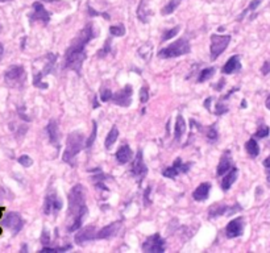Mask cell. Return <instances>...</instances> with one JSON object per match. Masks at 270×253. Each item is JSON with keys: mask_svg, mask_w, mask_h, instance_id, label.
Instances as JSON below:
<instances>
[{"mask_svg": "<svg viewBox=\"0 0 270 253\" xmlns=\"http://www.w3.org/2000/svg\"><path fill=\"white\" fill-rule=\"evenodd\" d=\"M228 112V107L227 106H224V104L221 103H217L216 104V115H223V114H227Z\"/></svg>", "mask_w": 270, "mask_h": 253, "instance_id": "43", "label": "cell"}, {"mask_svg": "<svg viewBox=\"0 0 270 253\" xmlns=\"http://www.w3.org/2000/svg\"><path fill=\"white\" fill-rule=\"evenodd\" d=\"M237 210H241V207L238 206V204H235V206L232 207L223 206V204H213L208 210V216L216 217L219 215H232L237 212Z\"/></svg>", "mask_w": 270, "mask_h": 253, "instance_id": "16", "label": "cell"}, {"mask_svg": "<svg viewBox=\"0 0 270 253\" xmlns=\"http://www.w3.org/2000/svg\"><path fill=\"white\" fill-rule=\"evenodd\" d=\"M118 137H119V129L116 128V127H112V128H111V131H110V133H108V135H107V137H106V144H104V145H106L107 149H110L111 146H112L115 143H116Z\"/></svg>", "mask_w": 270, "mask_h": 253, "instance_id": "27", "label": "cell"}, {"mask_svg": "<svg viewBox=\"0 0 270 253\" xmlns=\"http://www.w3.org/2000/svg\"><path fill=\"white\" fill-rule=\"evenodd\" d=\"M263 166H265V170H266L267 175H269V182H270V156L263 160Z\"/></svg>", "mask_w": 270, "mask_h": 253, "instance_id": "45", "label": "cell"}, {"mask_svg": "<svg viewBox=\"0 0 270 253\" xmlns=\"http://www.w3.org/2000/svg\"><path fill=\"white\" fill-rule=\"evenodd\" d=\"M178 174H179V173H178V170L174 168V166L166 168L164 171H162V175L166 177V178H175Z\"/></svg>", "mask_w": 270, "mask_h": 253, "instance_id": "36", "label": "cell"}, {"mask_svg": "<svg viewBox=\"0 0 270 253\" xmlns=\"http://www.w3.org/2000/svg\"><path fill=\"white\" fill-rule=\"evenodd\" d=\"M185 131H186L185 119L182 118L181 115H178L177 120H175V128H174V136H175V140H177V141H179V140H181V137L183 136Z\"/></svg>", "mask_w": 270, "mask_h": 253, "instance_id": "24", "label": "cell"}, {"mask_svg": "<svg viewBox=\"0 0 270 253\" xmlns=\"http://www.w3.org/2000/svg\"><path fill=\"white\" fill-rule=\"evenodd\" d=\"M245 150L246 153L249 154V156L252 157V158H254V157H257L259 154V146L258 144H257L256 139H250L246 141L245 144Z\"/></svg>", "mask_w": 270, "mask_h": 253, "instance_id": "25", "label": "cell"}, {"mask_svg": "<svg viewBox=\"0 0 270 253\" xmlns=\"http://www.w3.org/2000/svg\"><path fill=\"white\" fill-rule=\"evenodd\" d=\"M148 99H149V93H148V87H142L141 90H140V102H141L142 104L146 103L148 102Z\"/></svg>", "mask_w": 270, "mask_h": 253, "instance_id": "41", "label": "cell"}, {"mask_svg": "<svg viewBox=\"0 0 270 253\" xmlns=\"http://www.w3.org/2000/svg\"><path fill=\"white\" fill-rule=\"evenodd\" d=\"M166 249V241L158 233L149 236L142 242V250L146 253H162Z\"/></svg>", "mask_w": 270, "mask_h": 253, "instance_id": "7", "label": "cell"}, {"mask_svg": "<svg viewBox=\"0 0 270 253\" xmlns=\"http://www.w3.org/2000/svg\"><path fill=\"white\" fill-rule=\"evenodd\" d=\"M173 166L177 169L178 173H187V171L190 170V166H191V164H182L181 158H177V160L174 161Z\"/></svg>", "mask_w": 270, "mask_h": 253, "instance_id": "31", "label": "cell"}, {"mask_svg": "<svg viewBox=\"0 0 270 253\" xmlns=\"http://www.w3.org/2000/svg\"><path fill=\"white\" fill-rule=\"evenodd\" d=\"M213 74H215V68L204 69V70H202V72H200V74L198 75V82L199 83L206 82V81H208L210 78H212Z\"/></svg>", "mask_w": 270, "mask_h": 253, "instance_id": "29", "label": "cell"}, {"mask_svg": "<svg viewBox=\"0 0 270 253\" xmlns=\"http://www.w3.org/2000/svg\"><path fill=\"white\" fill-rule=\"evenodd\" d=\"M111 98H112V91L108 89H102V91H100V100L102 102H108V100H111Z\"/></svg>", "mask_w": 270, "mask_h": 253, "instance_id": "40", "label": "cell"}, {"mask_svg": "<svg viewBox=\"0 0 270 253\" xmlns=\"http://www.w3.org/2000/svg\"><path fill=\"white\" fill-rule=\"evenodd\" d=\"M110 32L112 36L115 37H121L125 35V28L124 25H112L110 28Z\"/></svg>", "mask_w": 270, "mask_h": 253, "instance_id": "33", "label": "cell"}, {"mask_svg": "<svg viewBox=\"0 0 270 253\" xmlns=\"http://www.w3.org/2000/svg\"><path fill=\"white\" fill-rule=\"evenodd\" d=\"M95 139H96V121H93V132H91V136H90L89 140H87V143H86V148H87V149L93 146Z\"/></svg>", "mask_w": 270, "mask_h": 253, "instance_id": "37", "label": "cell"}, {"mask_svg": "<svg viewBox=\"0 0 270 253\" xmlns=\"http://www.w3.org/2000/svg\"><path fill=\"white\" fill-rule=\"evenodd\" d=\"M47 131L50 143L54 144V145H58V141H60V128H58L57 121L50 120L47 127Z\"/></svg>", "mask_w": 270, "mask_h": 253, "instance_id": "20", "label": "cell"}, {"mask_svg": "<svg viewBox=\"0 0 270 253\" xmlns=\"http://www.w3.org/2000/svg\"><path fill=\"white\" fill-rule=\"evenodd\" d=\"M3 224L7 228L11 229L14 233H19L23 229V227H24V220H23V217L18 212H10L7 216L4 217Z\"/></svg>", "mask_w": 270, "mask_h": 253, "instance_id": "13", "label": "cell"}, {"mask_svg": "<svg viewBox=\"0 0 270 253\" xmlns=\"http://www.w3.org/2000/svg\"><path fill=\"white\" fill-rule=\"evenodd\" d=\"M2 214H3V208H0V217H2Z\"/></svg>", "mask_w": 270, "mask_h": 253, "instance_id": "53", "label": "cell"}, {"mask_svg": "<svg viewBox=\"0 0 270 253\" xmlns=\"http://www.w3.org/2000/svg\"><path fill=\"white\" fill-rule=\"evenodd\" d=\"M231 43V36L229 35H212L211 36V60L215 61L219 58V56L223 54V52L228 48Z\"/></svg>", "mask_w": 270, "mask_h": 253, "instance_id": "6", "label": "cell"}, {"mask_svg": "<svg viewBox=\"0 0 270 253\" xmlns=\"http://www.w3.org/2000/svg\"><path fill=\"white\" fill-rule=\"evenodd\" d=\"M4 2H10V0H0V3H4Z\"/></svg>", "mask_w": 270, "mask_h": 253, "instance_id": "54", "label": "cell"}, {"mask_svg": "<svg viewBox=\"0 0 270 253\" xmlns=\"http://www.w3.org/2000/svg\"><path fill=\"white\" fill-rule=\"evenodd\" d=\"M121 229V221H114L111 224L106 225L104 228L100 229L99 232H96V239H111V237H115L118 235Z\"/></svg>", "mask_w": 270, "mask_h": 253, "instance_id": "15", "label": "cell"}, {"mask_svg": "<svg viewBox=\"0 0 270 253\" xmlns=\"http://www.w3.org/2000/svg\"><path fill=\"white\" fill-rule=\"evenodd\" d=\"M18 161H19V164L22 165V166H24V168H29V166H32V164H33L32 158H31L29 156H27V154L19 157Z\"/></svg>", "mask_w": 270, "mask_h": 253, "instance_id": "35", "label": "cell"}, {"mask_svg": "<svg viewBox=\"0 0 270 253\" xmlns=\"http://www.w3.org/2000/svg\"><path fill=\"white\" fill-rule=\"evenodd\" d=\"M111 100L114 102L116 106H120V107H128L132 103V87L129 85H127L124 89L119 90L118 93L112 94V98Z\"/></svg>", "mask_w": 270, "mask_h": 253, "instance_id": "8", "label": "cell"}, {"mask_svg": "<svg viewBox=\"0 0 270 253\" xmlns=\"http://www.w3.org/2000/svg\"><path fill=\"white\" fill-rule=\"evenodd\" d=\"M237 168H231V170L228 171V174L221 179V189H223V191H228V190L231 189V186L233 185L236 179H237Z\"/></svg>", "mask_w": 270, "mask_h": 253, "instance_id": "21", "label": "cell"}, {"mask_svg": "<svg viewBox=\"0 0 270 253\" xmlns=\"http://www.w3.org/2000/svg\"><path fill=\"white\" fill-rule=\"evenodd\" d=\"M111 52H112V50H111V43H110V40H107L104 48H102V49H100L99 52H98V56H99L100 58L106 57L107 54L111 53Z\"/></svg>", "mask_w": 270, "mask_h": 253, "instance_id": "39", "label": "cell"}, {"mask_svg": "<svg viewBox=\"0 0 270 253\" xmlns=\"http://www.w3.org/2000/svg\"><path fill=\"white\" fill-rule=\"evenodd\" d=\"M231 168H232L231 152H229V150H227V152H225V153L221 156L220 162H219V165H217L216 175L217 177H221V175H224L225 173H228V171L231 170Z\"/></svg>", "mask_w": 270, "mask_h": 253, "instance_id": "17", "label": "cell"}, {"mask_svg": "<svg viewBox=\"0 0 270 253\" xmlns=\"http://www.w3.org/2000/svg\"><path fill=\"white\" fill-rule=\"evenodd\" d=\"M210 103H211V98H208V99L204 102V107L206 108H210Z\"/></svg>", "mask_w": 270, "mask_h": 253, "instance_id": "49", "label": "cell"}, {"mask_svg": "<svg viewBox=\"0 0 270 253\" xmlns=\"http://www.w3.org/2000/svg\"><path fill=\"white\" fill-rule=\"evenodd\" d=\"M87 10H89V14L91 15V16H103V18H106L107 20H110V15L108 14H104V12H96L95 10H93L90 6H87Z\"/></svg>", "mask_w": 270, "mask_h": 253, "instance_id": "42", "label": "cell"}, {"mask_svg": "<svg viewBox=\"0 0 270 253\" xmlns=\"http://www.w3.org/2000/svg\"><path fill=\"white\" fill-rule=\"evenodd\" d=\"M270 133V128L267 127V125H259L258 129H257V132L254 133V136L253 137H257V139H265V137H267Z\"/></svg>", "mask_w": 270, "mask_h": 253, "instance_id": "32", "label": "cell"}, {"mask_svg": "<svg viewBox=\"0 0 270 253\" xmlns=\"http://www.w3.org/2000/svg\"><path fill=\"white\" fill-rule=\"evenodd\" d=\"M223 87H224V81H223V79H221V81L219 83H216V86H213V89L219 90V91H220V90L223 89Z\"/></svg>", "mask_w": 270, "mask_h": 253, "instance_id": "48", "label": "cell"}, {"mask_svg": "<svg viewBox=\"0 0 270 253\" xmlns=\"http://www.w3.org/2000/svg\"><path fill=\"white\" fill-rule=\"evenodd\" d=\"M41 241H43V244H49V241H50V236H49V233H48L47 229H44V232H43V237H41Z\"/></svg>", "mask_w": 270, "mask_h": 253, "instance_id": "47", "label": "cell"}, {"mask_svg": "<svg viewBox=\"0 0 270 253\" xmlns=\"http://www.w3.org/2000/svg\"><path fill=\"white\" fill-rule=\"evenodd\" d=\"M190 50H191V47H190V43H188L187 40L179 39L175 43L171 44V45H169V47L161 49L158 52V57L162 58V60L181 57V56L190 53Z\"/></svg>", "mask_w": 270, "mask_h": 253, "instance_id": "4", "label": "cell"}, {"mask_svg": "<svg viewBox=\"0 0 270 253\" xmlns=\"http://www.w3.org/2000/svg\"><path fill=\"white\" fill-rule=\"evenodd\" d=\"M181 2L182 0H170V2H169V3H167L166 6L162 8V12H161V14L164 15V16L171 15L173 12L175 11V10H177V7L179 6V4H181Z\"/></svg>", "mask_w": 270, "mask_h": 253, "instance_id": "28", "label": "cell"}, {"mask_svg": "<svg viewBox=\"0 0 270 253\" xmlns=\"http://www.w3.org/2000/svg\"><path fill=\"white\" fill-rule=\"evenodd\" d=\"M149 194H150V187H148V189L145 190V194H144V204H145V206H149L150 204Z\"/></svg>", "mask_w": 270, "mask_h": 253, "instance_id": "46", "label": "cell"}, {"mask_svg": "<svg viewBox=\"0 0 270 253\" xmlns=\"http://www.w3.org/2000/svg\"><path fill=\"white\" fill-rule=\"evenodd\" d=\"M262 2L263 0H252V2H250V4L248 6V8H246V10H244V12H242V14L238 16V20H242V19L245 18V15L248 14V12H253L254 10H257L259 4L262 3Z\"/></svg>", "mask_w": 270, "mask_h": 253, "instance_id": "30", "label": "cell"}, {"mask_svg": "<svg viewBox=\"0 0 270 253\" xmlns=\"http://www.w3.org/2000/svg\"><path fill=\"white\" fill-rule=\"evenodd\" d=\"M179 29H181V27H174V28L169 29V31H166V32L164 33V36H162V43H165V41H167V40L173 39V37H175L178 35V32H179Z\"/></svg>", "mask_w": 270, "mask_h": 253, "instance_id": "34", "label": "cell"}, {"mask_svg": "<svg viewBox=\"0 0 270 253\" xmlns=\"http://www.w3.org/2000/svg\"><path fill=\"white\" fill-rule=\"evenodd\" d=\"M87 215L86 207V193L82 185H75L69 194V216L73 217V224L69 227V232L81 228L83 217Z\"/></svg>", "mask_w": 270, "mask_h": 253, "instance_id": "2", "label": "cell"}, {"mask_svg": "<svg viewBox=\"0 0 270 253\" xmlns=\"http://www.w3.org/2000/svg\"><path fill=\"white\" fill-rule=\"evenodd\" d=\"M210 190H211V183L210 182H204L202 185H199L194 190V193H192V198L198 202H203V200H206L210 195Z\"/></svg>", "mask_w": 270, "mask_h": 253, "instance_id": "18", "label": "cell"}, {"mask_svg": "<svg viewBox=\"0 0 270 253\" xmlns=\"http://www.w3.org/2000/svg\"><path fill=\"white\" fill-rule=\"evenodd\" d=\"M61 208H62V200L58 198L56 191L48 194L45 198V204H44V212L47 215L57 214L58 211H61Z\"/></svg>", "mask_w": 270, "mask_h": 253, "instance_id": "11", "label": "cell"}, {"mask_svg": "<svg viewBox=\"0 0 270 253\" xmlns=\"http://www.w3.org/2000/svg\"><path fill=\"white\" fill-rule=\"evenodd\" d=\"M0 32H2V25H0Z\"/></svg>", "mask_w": 270, "mask_h": 253, "instance_id": "55", "label": "cell"}, {"mask_svg": "<svg viewBox=\"0 0 270 253\" xmlns=\"http://www.w3.org/2000/svg\"><path fill=\"white\" fill-rule=\"evenodd\" d=\"M261 73H262L263 75L270 74V61H266V62L262 65V68H261Z\"/></svg>", "mask_w": 270, "mask_h": 253, "instance_id": "44", "label": "cell"}, {"mask_svg": "<svg viewBox=\"0 0 270 253\" xmlns=\"http://www.w3.org/2000/svg\"><path fill=\"white\" fill-rule=\"evenodd\" d=\"M139 56L142 58V60L145 61V62H149L150 58L153 56V47L152 44L145 43L142 45L141 48L139 49Z\"/></svg>", "mask_w": 270, "mask_h": 253, "instance_id": "26", "label": "cell"}, {"mask_svg": "<svg viewBox=\"0 0 270 253\" xmlns=\"http://www.w3.org/2000/svg\"><path fill=\"white\" fill-rule=\"evenodd\" d=\"M116 160H118L119 164L124 165V164H128L129 161L132 160V150L131 148H129V145H121L120 148H119L118 153H116Z\"/></svg>", "mask_w": 270, "mask_h": 253, "instance_id": "22", "label": "cell"}, {"mask_svg": "<svg viewBox=\"0 0 270 253\" xmlns=\"http://www.w3.org/2000/svg\"><path fill=\"white\" fill-rule=\"evenodd\" d=\"M150 15H152V12H150L148 0H141L139 8H137V18H139L142 23H149Z\"/></svg>", "mask_w": 270, "mask_h": 253, "instance_id": "23", "label": "cell"}, {"mask_svg": "<svg viewBox=\"0 0 270 253\" xmlns=\"http://www.w3.org/2000/svg\"><path fill=\"white\" fill-rule=\"evenodd\" d=\"M241 107H242V108H245V107H246V102H245V100H242V103H241Z\"/></svg>", "mask_w": 270, "mask_h": 253, "instance_id": "52", "label": "cell"}, {"mask_svg": "<svg viewBox=\"0 0 270 253\" xmlns=\"http://www.w3.org/2000/svg\"><path fill=\"white\" fill-rule=\"evenodd\" d=\"M96 36L94 32L93 25H87L85 29L81 31L78 37H75L71 41V45L66 50L65 56V68L70 69L77 72V74H81L82 64L86 60V45L89 44L90 40H93Z\"/></svg>", "mask_w": 270, "mask_h": 253, "instance_id": "1", "label": "cell"}, {"mask_svg": "<svg viewBox=\"0 0 270 253\" xmlns=\"http://www.w3.org/2000/svg\"><path fill=\"white\" fill-rule=\"evenodd\" d=\"M96 239V228L95 225H87L85 228L79 229V232H77V235L74 237V241L78 244V245H82L87 241H93Z\"/></svg>", "mask_w": 270, "mask_h": 253, "instance_id": "14", "label": "cell"}, {"mask_svg": "<svg viewBox=\"0 0 270 253\" xmlns=\"http://www.w3.org/2000/svg\"><path fill=\"white\" fill-rule=\"evenodd\" d=\"M0 233H2V229H0Z\"/></svg>", "mask_w": 270, "mask_h": 253, "instance_id": "56", "label": "cell"}, {"mask_svg": "<svg viewBox=\"0 0 270 253\" xmlns=\"http://www.w3.org/2000/svg\"><path fill=\"white\" fill-rule=\"evenodd\" d=\"M265 106H266L267 110H270V95L266 98V102H265Z\"/></svg>", "mask_w": 270, "mask_h": 253, "instance_id": "50", "label": "cell"}, {"mask_svg": "<svg viewBox=\"0 0 270 253\" xmlns=\"http://www.w3.org/2000/svg\"><path fill=\"white\" fill-rule=\"evenodd\" d=\"M85 145V136L79 131H74L68 136V141H66V149L62 156V160L69 165H74L75 156L83 149Z\"/></svg>", "mask_w": 270, "mask_h": 253, "instance_id": "3", "label": "cell"}, {"mask_svg": "<svg viewBox=\"0 0 270 253\" xmlns=\"http://www.w3.org/2000/svg\"><path fill=\"white\" fill-rule=\"evenodd\" d=\"M131 173L139 182H141L142 179H144V177L148 174V168H146V165L144 164V158H142L141 150H139L137 154H136L135 161H133V164H132Z\"/></svg>", "mask_w": 270, "mask_h": 253, "instance_id": "9", "label": "cell"}, {"mask_svg": "<svg viewBox=\"0 0 270 253\" xmlns=\"http://www.w3.org/2000/svg\"><path fill=\"white\" fill-rule=\"evenodd\" d=\"M31 22H41L44 25H48L50 22L49 12L44 8V6L40 2L33 3V12L29 15Z\"/></svg>", "mask_w": 270, "mask_h": 253, "instance_id": "12", "label": "cell"}, {"mask_svg": "<svg viewBox=\"0 0 270 253\" xmlns=\"http://www.w3.org/2000/svg\"><path fill=\"white\" fill-rule=\"evenodd\" d=\"M25 79H27V74H25L24 68L19 65L10 66L4 73V81L10 87H14V89H22L25 83Z\"/></svg>", "mask_w": 270, "mask_h": 253, "instance_id": "5", "label": "cell"}, {"mask_svg": "<svg viewBox=\"0 0 270 253\" xmlns=\"http://www.w3.org/2000/svg\"><path fill=\"white\" fill-rule=\"evenodd\" d=\"M244 225H245V221H244V217L241 216L229 221L225 227V235L228 239H235V237L241 236L244 232Z\"/></svg>", "mask_w": 270, "mask_h": 253, "instance_id": "10", "label": "cell"}, {"mask_svg": "<svg viewBox=\"0 0 270 253\" xmlns=\"http://www.w3.org/2000/svg\"><path fill=\"white\" fill-rule=\"evenodd\" d=\"M3 54H4V48H3V45H0V60H2V57H3Z\"/></svg>", "mask_w": 270, "mask_h": 253, "instance_id": "51", "label": "cell"}, {"mask_svg": "<svg viewBox=\"0 0 270 253\" xmlns=\"http://www.w3.org/2000/svg\"><path fill=\"white\" fill-rule=\"evenodd\" d=\"M217 137H219V135H217V131L215 127H210L208 128V132H207V139H208V141H211V143H213V141H216Z\"/></svg>", "mask_w": 270, "mask_h": 253, "instance_id": "38", "label": "cell"}, {"mask_svg": "<svg viewBox=\"0 0 270 253\" xmlns=\"http://www.w3.org/2000/svg\"><path fill=\"white\" fill-rule=\"evenodd\" d=\"M241 69V64H240V56H233L225 62L223 68L224 74H233L235 72H238Z\"/></svg>", "mask_w": 270, "mask_h": 253, "instance_id": "19", "label": "cell"}]
</instances>
